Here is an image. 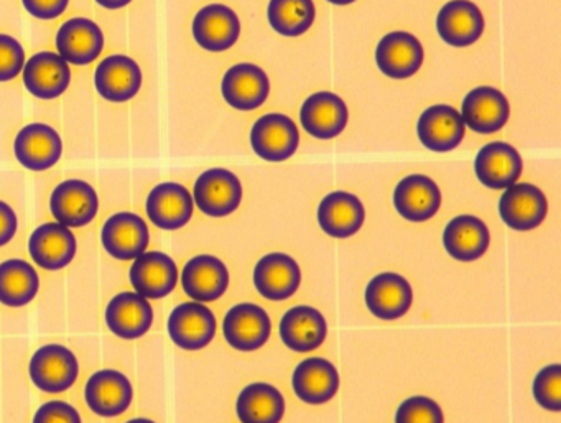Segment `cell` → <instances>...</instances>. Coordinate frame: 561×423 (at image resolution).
Wrapping results in <instances>:
<instances>
[{"instance_id": "obj_1", "label": "cell", "mask_w": 561, "mask_h": 423, "mask_svg": "<svg viewBox=\"0 0 561 423\" xmlns=\"http://www.w3.org/2000/svg\"><path fill=\"white\" fill-rule=\"evenodd\" d=\"M28 374L44 392H64L77 382L80 363L70 347L58 343L45 344L32 354Z\"/></svg>"}, {"instance_id": "obj_2", "label": "cell", "mask_w": 561, "mask_h": 423, "mask_svg": "<svg viewBox=\"0 0 561 423\" xmlns=\"http://www.w3.org/2000/svg\"><path fill=\"white\" fill-rule=\"evenodd\" d=\"M193 202L213 218L231 215L242 202L241 180L226 169L206 170L195 182Z\"/></svg>"}, {"instance_id": "obj_3", "label": "cell", "mask_w": 561, "mask_h": 423, "mask_svg": "<svg viewBox=\"0 0 561 423\" xmlns=\"http://www.w3.org/2000/svg\"><path fill=\"white\" fill-rule=\"evenodd\" d=\"M251 146L267 162H285L300 146L297 124L284 114H265L252 127Z\"/></svg>"}, {"instance_id": "obj_4", "label": "cell", "mask_w": 561, "mask_h": 423, "mask_svg": "<svg viewBox=\"0 0 561 423\" xmlns=\"http://www.w3.org/2000/svg\"><path fill=\"white\" fill-rule=\"evenodd\" d=\"M50 209L60 225L81 228L96 218L100 198L90 183L78 179L65 180L51 193Z\"/></svg>"}, {"instance_id": "obj_5", "label": "cell", "mask_w": 561, "mask_h": 423, "mask_svg": "<svg viewBox=\"0 0 561 423\" xmlns=\"http://www.w3.org/2000/svg\"><path fill=\"white\" fill-rule=\"evenodd\" d=\"M167 328L176 346L188 351L202 350L215 338L216 317L202 301H185L173 308Z\"/></svg>"}, {"instance_id": "obj_6", "label": "cell", "mask_w": 561, "mask_h": 423, "mask_svg": "<svg viewBox=\"0 0 561 423\" xmlns=\"http://www.w3.org/2000/svg\"><path fill=\"white\" fill-rule=\"evenodd\" d=\"M548 202L540 188L530 183H514L499 199L502 221L515 231H531L547 218Z\"/></svg>"}, {"instance_id": "obj_7", "label": "cell", "mask_w": 561, "mask_h": 423, "mask_svg": "<svg viewBox=\"0 0 561 423\" xmlns=\"http://www.w3.org/2000/svg\"><path fill=\"white\" fill-rule=\"evenodd\" d=\"M15 159L32 172H45L60 162L64 142L47 124L34 123L19 130L14 142Z\"/></svg>"}, {"instance_id": "obj_8", "label": "cell", "mask_w": 561, "mask_h": 423, "mask_svg": "<svg viewBox=\"0 0 561 423\" xmlns=\"http://www.w3.org/2000/svg\"><path fill=\"white\" fill-rule=\"evenodd\" d=\"M142 70L127 55H111L98 65L94 87L101 98L110 103H127L142 88Z\"/></svg>"}, {"instance_id": "obj_9", "label": "cell", "mask_w": 561, "mask_h": 423, "mask_svg": "<svg viewBox=\"0 0 561 423\" xmlns=\"http://www.w3.org/2000/svg\"><path fill=\"white\" fill-rule=\"evenodd\" d=\"M193 37L206 52L221 54L234 47L241 35L238 14L228 5L211 4L203 8L193 19Z\"/></svg>"}, {"instance_id": "obj_10", "label": "cell", "mask_w": 561, "mask_h": 423, "mask_svg": "<svg viewBox=\"0 0 561 423\" xmlns=\"http://www.w3.org/2000/svg\"><path fill=\"white\" fill-rule=\"evenodd\" d=\"M149 241V226L136 213H116L107 218L101 229V242L107 254L121 261H133L146 252Z\"/></svg>"}, {"instance_id": "obj_11", "label": "cell", "mask_w": 561, "mask_h": 423, "mask_svg": "<svg viewBox=\"0 0 561 423\" xmlns=\"http://www.w3.org/2000/svg\"><path fill=\"white\" fill-rule=\"evenodd\" d=\"M84 399H87L88 407L98 415H121L133 403V382L121 370H96L84 386Z\"/></svg>"}, {"instance_id": "obj_12", "label": "cell", "mask_w": 561, "mask_h": 423, "mask_svg": "<svg viewBox=\"0 0 561 423\" xmlns=\"http://www.w3.org/2000/svg\"><path fill=\"white\" fill-rule=\"evenodd\" d=\"M146 211L157 228L175 231L188 225L195 211V202L186 186L163 182L153 186L147 196Z\"/></svg>"}, {"instance_id": "obj_13", "label": "cell", "mask_w": 561, "mask_h": 423, "mask_svg": "<svg viewBox=\"0 0 561 423\" xmlns=\"http://www.w3.org/2000/svg\"><path fill=\"white\" fill-rule=\"evenodd\" d=\"M272 321L267 311L255 304H239L226 313L222 333L238 351H255L267 343Z\"/></svg>"}, {"instance_id": "obj_14", "label": "cell", "mask_w": 561, "mask_h": 423, "mask_svg": "<svg viewBox=\"0 0 561 423\" xmlns=\"http://www.w3.org/2000/svg\"><path fill=\"white\" fill-rule=\"evenodd\" d=\"M221 93L226 103L238 111H254L267 101L271 80L257 65L238 64L226 71Z\"/></svg>"}, {"instance_id": "obj_15", "label": "cell", "mask_w": 561, "mask_h": 423, "mask_svg": "<svg viewBox=\"0 0 561 423\" xmlns=\"http://www.w3.org/2000/svg\"><path fill=\"white\" fill-rule=\"evenodd\" d=\"M459 114L472 133L494 134L507 124L511 104L495 88L479 87L466 94Z\"/></svg>"}, {"instance_id": "obj_16", "label": "cell", "mask_w": 561, "mask_h": 423, "mask_svg": "<svg viewBox=\"0 0 561 423\" xmlns=\"http://www.w3.org/2000/svg\"><path fill=\"white\" fill-rule=\"evenodd\" d=\"M420 142L432 152L455 150L466 136L461 114L448 104H435L423 111L416 123Z\"/></svg>"}, {"instance_id": "obj_17", "label": "cell", "mask_w": 561, "mask_h": 423, "mask_svg": "<svg viewBox=\"0 0 561 423\" xmlns=\"http://www.w3.org/2000/svg\"><path fill=\"white\" fill-rule=\"evenodd\" d=\"M57 50L68 65L87 67L94 64L103 54V31L90 19H70L58 31Z\"/></svg>"}, {"instance_id": "obj_18", "label": "cell", "mask_w": 561, "mask_h": 423, "mask_svg": "<svg viewBox=\"0 0 561 423\" xmlns=\"http://www.w3.org/2000/svg\"><path fill=\"white\" fill-rule=\"evenodd\" d=\"M425 52L409 32H392L380 38L376 48L377 68L392 80L412 78L422 68Z\"/></svg>"}, {"instance_id": "obj_19", "label": "cell", "mask_w": 561, "mask_h": 423, "mask_svg": "<svg viewBox=\"0 0 561 423\" xmlns=\"http://www.w3.org/2000/svg\"><path fill=\"white\" fill-rule=\"evenodd\" d=\"M78 251L75 232L60 222H44L34 229L28 239V252L32 259L47 271H60L67 267Z\"/></svg>"}, {"instance_id": "obj_20", "label": "cell", "mask_w": 561, "mask_h": 423, "mask_svg": "<svg viewBox=\"0 0 561 423\" xmlns=\"http://www.w3.org/2000/svg\"><path fill=\"white\" fill-rule=\"evenodd\" d=\"M300 121L304 129L314 139L330 140L346 129L350 110L337 94L320 91L305 101Z\"/></svg>"}, {"instance_id": "obj_21", "label": "cell", "mask_w": 561, "mask_h": 423, "mask_svg": "<svg viewBox=\"0 0 561 423\" xmlns=\"http://www.w3.org/2000/svg\"><path fill=\"white\" fill-rule=\"evenodd\" d=\"M474 172L479 182L488 188L505 190L520 179L524 160L511 144H485L476 156Z\"/></svg>"}, {"instance_id": "obj_22", "label": "cell", "mask_w": 561, "mask_h": 423, "mask_svg": "<svg viewBox=\"0 0 561 423\" xmlns=\"http://www.w3.org/2000/svg\"><path fill=\"white\" fill-rule=\"evenodd\" d=\"M367 308L374 317L392 321L402 318L413 304V288L403 275L382 272L367 284Z\"/></svg>"}, {"instance_id": "obj_23", "label": "cell", "mask_w": 561, "mask_h": 423, "mask_svg": "<svg viewBox=\"0 0 561 423\" xmlns=\"http://www.w3.org/2000/svg\"><path fill=\"white\" fill-rule=\"evenodd\" d=\"M484 18L471 0H449L436 18V31L445 44L456 48L471 47L482 37Z\"/></svg>"}, {"instance_id": "obj_24", "label": "cell", "mask_w": 561, "mask_h": 423, "mask_svg": "<svg viewBox=\"0 0 561 423\" xmlns=\"http://www.w3.org/2000/svg\"><path fill=\"white\" fill-rule=\"evenodd\" d=\"M130 284L146 298H163L179 282V267L165 252L146 251L134 259L129 271Z\"/></svg>"}, {"instance_id": "obj_25", "label": "cell", "mask_w": 561, "mask_h": 423, "mask_svg": "<svg viewBox=\"0 0 561 423\" xmlns=\"http://www.w3.org/2000/svg\"><path fill=\"white\" fill-rule=\"evenodd\" d=\"M300 282V265L284 252L264 255L254 268L255 288L267 300H287L298 290Z\"/></svg>"}, {"instance_id": "obj_26", "label": "cell", "mask_w": 561, "mask_h": 423, "mask_svg": "<svg viewBox=\"0 0 561 423\" xmlns=\"http://www.w3.org/2000/svg\"><path fill=\"white\" fill-rule=\"evenodd\" d=\"M22 73L28 93L38 100H57L71 83L70 65L55 52L34 55L31 60L25 61Z\"/></svg>"}, {"instance_id": "obj_27", "label": "cell", "mask_w": 561, "mask_h": 423, "mask_svg": "<svg viewBox=\"0 0 561 423\" xmlns=\"http://www.w3.org/2000/svg\"><path fill=\"white\" fill-rule=\"evenodd\" d=\"M107 327L117 336L136 340L144 336L153 323V308L149 298L137 291H121L106 307Z\"/></svg>"}, {"instance_id": "obj_28", "label": "cell", "mask_w": 561, "mask_h": 423, "mask_svg": "<svg viewBox=\"0 0 561 423\" xmlns=\"http://www.w3.org/2000/svg\"><path fill=\"white\" fill-rule=\"evenodd\" d=\"M393 206L407 221H428L439 211L442 192L430 176L409 175L393 190Z\"/></svg>"}, {"instance_id": "obj_29", "label": "cell", "mask_w": 561, "mask_h": 423, "mask_svg": "<svg viewBox=\"0 0 561 423\" xmlns=\"http://www.w3.org/2000/svg\"><path fill=\"white\" fill-rule=\"evenodd\" d=\"M183 290L195 301H215L229 287V271L216 255H195L182 272Z\"/></svg>"}, {"instance_id": "obj_30", "label": "cell", "mask_w": 561, "mask_h": 423, "mask_svg": "<svg viewBox=\"0 0 561 423\" xmlns=\"http://www.w3.org/2000/svg\"><path fill=\"white\" fill-rule=\"evenodd\" d=\"M364 221H366V209L363 202L353 193H330L318 206V222L331 238H351L359 232Z\"/></svg>"}, {"instance_id": "obj_31", "label": "cell", "mask_w": 561, "mask_h": 423, "mask_svg": "<svg viewBox=\"0 0 561 423\" xmlns=\"http://www.w3.org/2000/svg\"><path fill=\"white\" fill-rule=\"evenodd\" d=\"M295 393L311 405L330 402L340 389V373L336 366L323 357H308L295 367Z\"/></svg>"}, {"instance_id": "obj_32", "label": "cell", "mask_w": 561, "mask_h": 423, "mask_svg": "<svg viewBox=\"0 0 561 423\" xmlns=\"http://www.w3.org/2000/svg\"><path fill=\"white\" fill-rule=\"evenodd\" d=\"M328 324L317 308L300 305L290 308L280 320V338L285 346L298 353L317 350L327 340Z\"/></svg>"}, {"instance_id": "obj_33", "label": "cell", "mask_w": 561, "mask_h": 423, "mask_svg": "<svg viewBox=\"0 0 561 423\" xmlns=\"http://www.w3.org/2000/svg\"><path fill=\"white\" fill-rule=\"evenodd\" d=\"M489 244H491V232L485 222L476 216H456L443 231V245L456 261H478L485 254Z\"/></svg>"}, {"instance_id": "obj_34", "label": "cell", "mask_w": 561, "mask_h": 423, "mask_svg": "<svg viewBox=\"0 0 561 423\" xmlns=\"http://www.w3.org/2000/svg\"><path fill=\"white\" fill-rule=\"evenodd\" d=\"M236 412L242 423H280L285 399L280 390L271 384H249L239 393Z\"/></svg>"}, {"instance_id": "obj_35", "label": "cell", "mask_w": 561, "mask_h": 423, "mask_svg": "<svg viewBox=\"0 0 561 423\" xmlns=\"http://www.w3.org/2000/svg\"><path fill=\"white\" fill-rule=\"evenodd\" d=\"M41 288L37 268L24 259L0 262V301L9 307H24Z\"/></svg>"}, {"instance_id": "obj_36", "label": "cell", "mask_w": 561, "mask_h": 423, "mask_svg": "<svg viewBox=\"0 0 561 423\" xmlns=\"http://www.w3.org/2000/svg\"><path fill=\"white\" fill-rule=\"evenodd\" d=\"M268 24L284 37L307 34L317 18L313 0H271L267 9Z\"/></svg>"}, {"instance_id": "obj_37", "label": "cell", "mask_w": 561, "mask_h": 423, "mask_svg": "<svg viewBox=\"0 0 561 423\" xmlns=\"http://www.w3.org/2000/svg\"><path fill=\"white\" fill-rule=\"evenodd\" d=\"M535 400L543 409L550 412H560L561 410V366L560 364H550L545 366L540 373L535 376L534 387Z\"/></svg>"}, {"instance_id": "obj_38", "label": "cell", "mask_w": 561, "mask_h": 423, "mask_svg": "<svg viewBox=\"0 0 561 423\" xmlns=\"http://www.w3.org/2000/svg\"><path fill=\"white\" fill-rule=\"evenodd\" d=\"M396 423H445L442 407L425 396H413L400 403Z\"/></svg>"}, {"instance_id": "obj_39", "label": "cell", "mask_w": 561, "mask_h": 423, "mask_svg": "<svg viewBox=\"0 0 561 423\" xmlns=\"http://www.w3.org/2000/svg\"><path fill=\"white\" fill-rule=\"evenodd\" d=\"M25 50L11 35L0 34V83L14 80L24 71Z\"/></svg>"}, {"instance_id": "obj_40", "label": "cell", "mask_w": 561, "mask_h": 423, "mask_svg": "<svg viewBox=\"0 0 561 423\" xmlns=\"http://www.w3.org/2000/svg\"><path fill=\"white\" fill-rule=\"evenodd\" d=\"M32 423H83L77 407L65 400H48L35 412Z\"/></svg>"}, {"instance_id": "obj_41", "label": "cell", "mask_w": 561, "mask_h": 423, "mask_svg": "<svg viewBox=\"0 0 561 423\" xmlns=\"http://www.w3.org/2000/svg\"><path fill=\"white\" fill-rule=\"evenodd\" d=\"M25 11L41 21H55L61 18L70 4V0H22Z\"/></svg>"}, {"instance_id": "obj_42", "label": "cell", "mask_w": 561, "mask_h": 423, "mask_svg": "<svg viewBox=\"0 0 561 423\" xmlns=\"http://www.w3.org/2000/svg\"><path fill=\"white\" fill-rule=\"evenodd\" d=\"M18 228L19 219L14 208L0 199V248L12 241Z\"/></svg>"}, {"instance_id": "obj_43", "label": "cell", "mask_w": 561, "mask_h": 423, "mask_svg": "<svg viewBox=\"0 0 561 423\" xmlns=\"http://www.w3.org/2000/svg\"><path fill=\"white\" fill-rule=\"evenodd\" d=\"M96 2L107 11H117V9L127 8L133 0H96Z\"/></svg>"}, {"instance_id": "obj_44", "label": "cell", "mask_w": 561, "mask_h": 423, "mask_svg": "<svg viewBox=\"0 0 561 423\" xmlns=\"http://www.w3.org/2000/svg\"><path fill=\"white\" fill-rule=\"evenodd\" d=\"M126 423H157L153 420L146 419V416H136V419L127 420Z\"/></svg>"}, {"instance_id": "obj_45", "label": "cell", "mask_w": 561, "mask_h": 423, "mask_svg": "<svg viewBox=\"0 0 561 423\" xmlns=\"http://www.w3.org/2000/svg\"><path fill=\"white\" fill-rule=\"evenodd\" d=\"M328 2H331V4L334 5H350L353 4V2H356V0H328Z\"/></svg>"}]
</instances>
